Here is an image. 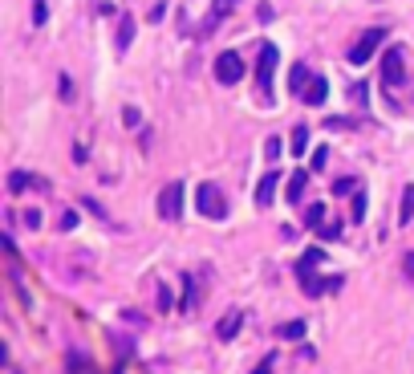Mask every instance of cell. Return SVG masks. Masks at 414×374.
<instances>
[{"label": "cell", "mask_w": 414, "mask_h": 374, "mask_svg": "<svg viewBox=\"0 0 414 374\" xmlns=\"http://www.w3.org/2000/svg\"><path fill=\"white\" fill-rule=\"evenodd\" d=\"M25 224H29V228H37V224H41V212H37V208H29V212H25Z\"/></svg>", "instance_id": "obj_33"}, {"label": "cell", "mask_w": 414, "mask_h": 374, "mask_svg": "<svg viewBox=\"0 0 414 374\" xmlns=\"http://www.w3.org/2000/svg\"><path fill=\"white\" fill-rule=\"evenodd\" d=\"M349 191H354V179H337L333 184V195H349Z\"/></svg>", "instance_id": "obj_30"}, {"label": "cell", "mask_w": 414, "mask_h": 374, "mask_svg": "<svg viewBox=\"0 0 414 374\" xmlns=\"http://www.w3.org/2000/svg\"><path fill=\"white\" fill-rule=\"evenodd\" d=\"M276 333H280L284 342H301V338H305V322H284Z\"/></svg>", "instance_id": "obj_16"}, {"label": "cell", "mask_w": 414, "mask_h": 374, "mask_svg": "<svg viewBox=\"0 0 414 374\" xmlns=\"http://www.w3.org/2000/svg\"><path fill=\"white\" fill-rule=\"evenodd\" d=\"M240 322H244V314H228L220 326H216V333H220V342H231L235 333H240Z\"/></svg>", "instance_id": "obj_15"}, {"label": "cell", "mask_w": 414, "mask_h": 374, "mask_svg": "<svg viewBox=\"0 0 414 374\" xmlns=\"http://www.w3.org/2000/svg\"><path fill=\"white\" fill-rule=\"evenodd\" d=\"M45 16H49L45 0H33V21H37V25H45Z\"/></svg>", "instance_id": "obj_26"}, {"label": "cell", "mask_w": 414, "mask_h": 374, "mask_svg": "<svg viewBox=\"0 0 414 374\" xmlns=\"http://www.w3.org/2000/svg\"><path fill=\"white\" fill-rule=\"evenodd\" d=\"M183 195H187L183 184H167L159 191V216L163 220H179L183 216Z\"/></svg>", "instance_id": "obj_6"}, {"label": "cell", "mask_w": 414, "mask_h": 374, "mask_svg": "<svg viewBox=\"0 0 414 374\" xmlns=\"http://www.w3.org/2000/svg\"><path fill=\"white\" fill-rule=\"evenodd\" d=\"M309 146V126H292V155H305Z\"/></svg>", "instance_id": "obj_18"}, {"label": "cell", "mask_w": 414, "mask_h": 374, "mask_svg": "<svg viewBox=\"0 0 414 374\" xmlns=\"http://www.w3.org/2000/svg\"><path fill=\"white\" fill-rule=\"evenodd\" d=\"M69 374H93L90 362H86V354H69Z\"/></svg>", "instance_id": "obj_21"}, {"label": "cell", "mask_w": 414, "mask_h": 374, "mask_svg": "<svg viewBox=\"0 0 414 374\" xmlns=\"http://www.w3.org/2000/svg\"><path fill=\"white\" fill-rule=\"evenodd\" d=\"M57 228H61V232H73V228H78V212H61Z\"/></svg>", "instance_id": "obj_23"}, {"label": "cell", "mask_w": 414, "mask_h": 374, "mask_svg": "<svg viewBox=\"0 0 414 374\" xmlns=\"http://www.w3.org/2000/svg\"><path fill=\"white\" fill-rule=\"evenodd\" d=\"M130 41H135V21L126 16V21L118 25V53H126V45H130Z\"/></svg>", "instance_id": "obj_17"}, {"label": "cell", "mask_w": 414, "mask_h": 374, "mask_svg": "<svg viewBox=\"0 0 414 374\" xmlns=\"http://www.w3.org/2000/svg\"><path fill=\"white\" fill-rule=\"evenodd\" d=\"M57 90H61V98H65V102H73V82H69L65 74H61V82H57Z\"/></svg>", "instance_id": "obj_29"}, {"label": "cell", "mask_w": 414, "mask_h": 374, "mask_svg": "<svg viewBox=\"0 0 414 374\" xmlns=\"http://www.w3.org/2000/svg\"><path fill=\"white\" fill-rule=\"evenodd\" d=\"M402 269H406V277L414 280V252H406V256H402Z\"/></svg>", "instance_id": "obj_35"}, {"label": "cell", "mask_w": 414, "mask_h": 374, "mask_svg": "<svg viewBox=\"0 0 414 374\" xmlns=\"http://www.w3.org/2000/svg\"><path fill=\"white\" fill-rule=\"evenodd\" d=\"M122 122H126V126H130V131H135L138 122H142V114H138L135 106H126V110H122Z\"/></svg>", "instance_id": "obj_25"}, {"label": "cell", "mask_w": 414, "mask_h": 374, "mask_svg": "<svg viewBox=\"0 0 414 374\" xmlns=\"http://www.w3.org/2000/svg\"><path fill=\"white\" fill-rule=\"evenodd\" d=\"M414 220V184L402 187V204H398V224H411Z\"/></svg>", "instance_id": "obj_14"}, {"label": "cell", "mask_w": 414, "mask_h": 374, "mask_svg": "<svg viewBox=\"0 0 414 374\" xmlns=\"http://www.w3.org/2000/svg\"><path fill=\"white\" fill-rule=\"evenodd\" d=\"M264 155H268V163H276V159H280V139H268V142H264Z\"/></svg>", "instance_id": "obj_27"}, {"label": "cell", "mask_w": 414, "mask_h": 374, "mask_svg": "<svg viewBox=\"0 0 414 374\" xmlns=\"http://www.w3.org/2000/svg\"><path fill=\"white\" fill-rule=\"evenodd\" d=\"M183 289H187V293H183V309H195V301H199V293H195V280L183 277Z\"/></svg>", "instance_id": "obj_22"}, {"label": "cell", "mask_w": 414, "mask_h": 374, "mask_svg": "<svg viewBox=\"0 0 414 374\" xmlns=\"http://www.w3.org/2000/svg\"><path fill=\"white\" fill-rule=\"evenodd\" d=\"M305 184H309V171H305V167L292 171L288 184H284V199H288V204H301V199H305Z\"/></svg>", "instance_id": "obj_9"}, {"label": "cell", "mask_w": 414, "mask_h": 374, "mask_svg": "<svg viewBox=\"0 0 414 374\" xmlns=\"http://www.w3.org/2000/svg\"><path fill=\"white\" fill-rule=\"evenodd\" d=\"M29 187H37V191H45V179H41V175H29V171H12V175H8V191H12V195H21V191H29Z\"/></svg>", "instance_id": "obj_8"}, {"label": "cell", "mask_w": 414, "mask_h": 374, "mask_svg": "<svg viewBox=\"0 0 414 374\" xmlns=\"http://www.w3.org/2000/svg\"><path fill=\"white\" fill-rule=\"evenodd\" d=\"M349 94H354V102H358V106H366V102H369V90H366V86H354Z\"/></svg>", "instance_id": "obj_31"}, {"label": "cell", "mask_w": 414, "mask_h": 374, "mask_svg": "<svg viewBox=\"0 0 414 374\" xmlns=\"http://www.w3.org/2000/svg\"><path fill=\"white\" fill-rule=\"evenodd\" d=\"M309 82H313V74H309V69L297 61V65L288 69V90H292V94H305V90H309Z\"/></svg>", "instance_id": "obj_13"}, {"label": "cell", "mask_w": 414, "mask_h": 374, "mask_svg": "<svg viewBox=\"0 0 414 374\" xmlns=\"http://www.w3.org/2000/svg\"><path fill=\"white\" fill-rule=\"evenodd\" d=\"M325 126H333V131H349V126H354V122H349V118H329V122H325Z\"/></svg>", "instance_id": "obj_32"}, {"label": "cell", "mask_w": 414, "mask_h": 374, "mask_svg": "<svg viewBox=\"0 0 414 374\" xmlns=\"http://www.w3.org/2000/svg\"><path fill=\"white\" fill-rule=\"evenodd\" d=\"M325 163H329V146H317L309 159V171H325Z\"/></svg>", "instance_id": "obj_20"}, {"label": "cell", "mask_w": 414, "mask_h": 374, "mask_svg": "<svg viewBox=\"0 0 414 374\" xmlns=\"http://www.w3.org/2000/svg\"><path fill=\"white\" fill-rule=\"evenodd\" d=\"M159 309H171V289H167V285L159 289Z\"/></svg>", "instance_id": "obj_34"}, {"label": "cell", "mask_w": 414, "mask_h": 374, "mask_svg": "<svg viewBox=\"0 0 414 374\" xmlns=\"http://www.w3.org/2000/svg\"><path fill=\"white\" fill-rule=\"evenodd\" d=\"M252 374H273V358H264V362H260V366H256Z\"/></svg>", "instance_id": "obj_36"}, {"label": "cell", "mask_w": 414, "mask_h": 374, "mask_svg": "<svg viewBox=\"0 0 414 374\" xmlns=\"http://www.w3.org/2000/svg\"><path fill=\"white\" fill-rule=\"evenodd\" d=\"M235 4H240V0H211V12H207V29H203V33H211V25H220L224 16H231V12H235Z\"/></svg>", "instance_id": "obj_12"}, {"label": "cell", "mask_w": 414, "mask_h": 374, "mask_svg": "<svg viewBox=\"0 0 414 374\" xmlns=\"http://www.w3.org/2000/svg\"><path fill=\"white\" fill-rule=\"evenodd\" d=\"M317 236H325V240H337V236H341V224H321V228H317Z\"/></svg>", "instance_id": "obj_28"}, {"label": "cell", "mask_w": 414, "mask_h": 374, "mask_svg": "<svg viewBox=\"0 0 414 374\" xmlns=\"http://www.w3.org/2000/svg\"><path fill=\"white\" fill-rule=\"evenodd\" d=\"M382 41H386V29H378V25H373V29H366V33L358 37V45L349 49V65H366L369 57L382 49Z\"/></svg>", "instance_id": "obj_5"}, {"label": "cell", "mask_w": 414, "mask_h": 374, "mask_svg": "<svg viewBox=\"0 0 414 374\" xmlns=\"http://www.w3.org/2000/svg\"><path fill=\"white\" fill-rule=\"evenodd\" d=\"M195 208H199L207 220H224V216H228V195L216 184H199L195 187Z\"/></svg>", "instance_id": "obj_3"}, {"label": "cell", "mask_w": 414, "mask_h": 374, "mask_svg": "<svg viewBox=\"0 0 414 374\" xmlns=\"http://www.w3.org/2000/svg\"><path fill=\"white\" fill-rule=\"evenodd\" d=\"M276 45L273 41H264L260 45V61H256V94H260V102L268 106L273 102V74H276Z\"/></svg>", "instance_id": "obj_2"}, {"label": "cell", "mask_w": 414, "mask_h": 374, "mask_svg": "<svg viewBox=\"0 0 414 374\" xmlns=\"http://www.w3.org/2000/svg\"><path fill=\"white\" fill-rule=\"evenodd\" d=\"M325 98H329V82H325V78H313V82H309V90L301 94V102H305V106H325Z\"/></svg>", "instance_id": "obj_11"}, {"label": "cell", "mask_w": 414, "mask_h": 374, "mask_svg": "<svg viewBox=\"0 0 414 374\" xmlns=\"http://www.w3.org/2000/svg\"><path fill=\"white\" fill-rule=\"evenodd\" d=\"M325 261V252L321 248H309L301 261H297V280H301V289L309 293V297H321L325 289L333 293V289H341V277H329V280H321L317 277V265Z\"/></svg>", "instance_id": "obj_1"}, {"label": "cell", "mask_w": 414, "mask_h": 374, "mask_svg": "<svg viewBox=\"0 0 414 374\" xmlns=\"http://www.w3.org/2000/svg\"><path fill=\"white\" fill-rule=\"evenodd\" d=\"M349 216H354L358 224L366 220V195H362V191H358V199H354V212H349Z\"/></svg>", "instance_id": "obj_24"}, {"label": "cell", "mask_w": 414, "mask_h": 374, "mask_svg": "<svg viewBox=\"0 0 414 374\" xmlns=\"http://www.w3.org/2000/svg\"><path fill=\"white\" fill-rule=\"evenodd\" d=\"M240 78H244L240 53H220V57H216V82H220V86H235Z\"/></svg>", "instance_id": "obj_7"}, {"label": "cell", "mask_w": 414, "mask_h": 374, "mask_svg": "<svg viewBox=\"0 0 414 374\" xmlns=\"http://www.w3.org/2000/svg\"><path fill=\"white\" fill-rule=\"evenodd\" d=\"M406 82V49L402 45H390L382 53V86H402Z\"/></svg>", "instance_id": "obj_4"}, {"label": "cell", "mask_w": 414, "mask_h": 374, "mask_svg": "<svg viewBox=\"0 0 414 374\" xmlns=\"http://www.w3.org/2000/svg\"><path fill=\"white\" fill-rule=\"evenodd\" d=\"M276 187H280V175H276V171H268V175L256 184V204H260V208H268V204H273Z\"/></svg>", "instance_id": "obj_10"}, {"label": "cell", "mask_w": 414, "mask_h": 374, "mask_svg": "<svg viewBox=\"0 0 414 374\" xmlns=\"http://www.w3.org/2000/svg\"><path fill=\"white\" fill-rule=\"evenodd\" d=\"M305 224H309V228H321V224H325V204H309Z\"/></svg>", "instance_id": "obj_19"}]
</instances>
